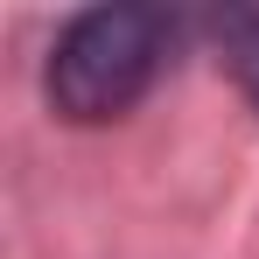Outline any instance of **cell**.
<instances>
[{
	"mask_svg": "<svg viewBox=\"0 0 259 259\" xmlns=\"http://www.w3.org/2000/svg\"><path fill=\"white\" fill-rule=\"evenodd\" d=\"M217 49H224V63H231V77L245 84V98L259 105V7H224L210 21Z\"/></svg>",
	"mask_w": 259,
	"mask_h": 259,
	"instance_id": "cell-2",
	"label": "cell"
},
{
	"mask_svg": "<svg viewBox=\"0 0 259 259\" xmlns=\"http://www.w3.org/2000/svg\"><path fill=\"white\" fill-rule=\"evenodd\" d=\"M168 42H175L168 14L140 7V0L77 14L56 35V56H49V105L70 126H105V119L133 112L161 77Z\"/></svg>",
	"mask_w": 259,
	"mask_h": 259,
	"instance_id": "cell-1",
	"label": "cell"
}]
</instances>
